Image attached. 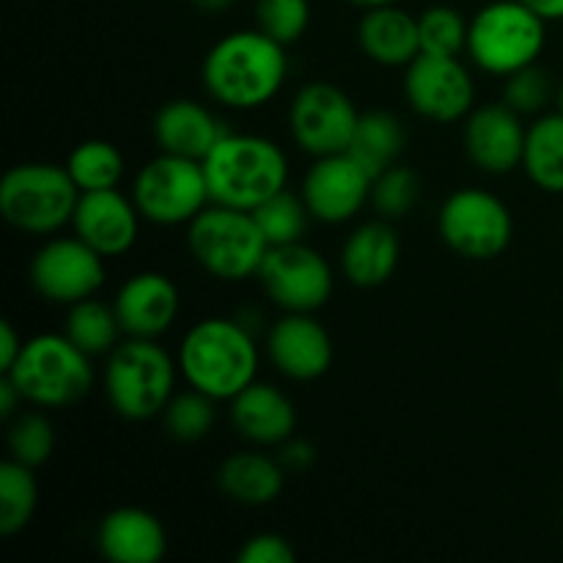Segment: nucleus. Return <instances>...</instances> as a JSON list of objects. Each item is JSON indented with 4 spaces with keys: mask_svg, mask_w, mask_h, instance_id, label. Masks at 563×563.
Here are the masks:
<instances>
[{
    "mask_svg": "<svg viewBox=\"0 0 563 563\" xmlns=\"http://www.w3.org/2000/svg\"><path fill=\"white\" fill-rule=\"evenodd\" d=\"M22 346H25L22 335L16 333V328L9 322V319H3V322H0V374L9 372V368L14 366Z\"/></svg>",
    "mask_w": 563,
    "mask_h": 563,
    "instance_id": "obj_40",
    "label": "nucleus"
},
{
    "mask_svg": "<svg viewBox=\"0 0 563 563\" xmlns=\"http://www.w3.org/2000/svg\"><path fill=\"white\" fill-rule=\"evenodd\" d=\"M361 121L350 93L333 82H308L291 97L289 132L300 152L311 157H328L350 148L355 126Z\"/></svg>",
    "mask_w": 563,
    "mask_h": 563,
    "instance_id": "obj_12",
    "label": "nucleus"
},
{
    "mask_svg": "<svg viewBox=\"0 0 563 563\" xmlns=\"http://www.w3.org/2000/svg\"><path fill=\"white\" fill-rule=\"evenodd\" d=\"M55 432L49 418L42 410L16 412L9 427V454L11 460L27 467H38L53 456Z\"/></svg>",
    "mask_w": 563,
    "mask_h": 563,
    "instance_id": "obj_35",
    "label": "nucleus"
},
{
    "mask_svg": "<svg viewBox=\"0 0 563 563\" xmlns=\"http://www.w3.org/2000/svg\"><path fill=\"white\" fill-rule=\"evenodd\" d=\"M467 27H471V20L460 9H454V5H429L418 16L421 53L454 55V58H460L467 49Z\"/></svg>",
    "mask_w": 563,
    "mask_h": 563,
    "instance_id": "obj_34",
    "label": "nucleus"
},
{
    "mask_svg": "<svg viewBox=\"0 0 563 563\" xmlns=\"http://www.w3.org/2000/svg\"><path fill=\"white\" fill-rule=\"evenodd\" d=\"M256 278L284 313H317L335 286L330 262L306 240L269 247Z\"/></svg>",
    "mask_w": 563,
    "mask_h": 563,
    "instance_id": "obj_11",
    "label": "nucleus"
},
{
    "mask_svg": "<svg viewBox=\"0 0 563 563\" xmlns=\"http://www.w3.org/2000/svg\"><path fill=\"white\" fill-rule=\"evenodd\" d=\"M97 550L110 563H159L168 553V533L152 511L119 506L99 522Z\"/></svg>",
    "mask_w": 563,
    "mask_h": 563,
    "instance_id": "obj_20",
    "label": "nucleus"
},
{
    "mask_svg": "<svg viewBox=\"0 0 563 563\" xmlns=\"http://www.w3.org/2000/svg\"><path fill=\"white\" fill-rule=\"evenodd\" d=\"M278 460L289 473H300L313 465V460H317V449H313L308 440L295 438V434H291L286 443L278 445Z\"/></svg>",
    "mask_w": 563,
    "mask_h": 563,
    "instance_id": "obj_39",
    "label": "nucleus"
},
{
    "mask_svg": "<svg viewBox=\"0 0 563 563\" xmlns=\"http://www.w3.org/2000/svg\"><path fill=\"white\" fill-rule=\"evenodd\" d=\"M203 174L212 203L253 212L275 192L286 190L289 157L273 137L225 132L203 157Z\"/></svg>",
    "mask_w": 563,
    "mask_h": 563,
    "instance_id": "obj_3",
    "label": "nucleus"
},
{
    "mask_svg": "<svg viewBox=\"0 0 563 563\" xmlns=\"http://www.w3.org/2000/svg\"><path fill=\"white\" fill-rule=\"evenodd\" d=\"M401 258V240L390 220L361 223L341 247V273L357 289H377L394 278Z\"/></svg>",
    "mask_w": 563,
    "mask_h": 563,
    "instance_id": "obj_23",
    "label": "nucleus"
},
{
    "mask_svg": "<svg viewBox=\"0 0 563 563\" xmlns=\"http://www.w3.org/2000/svg\"><path fill=\"white\" fill-rule=\"evenodd\" d=\"M104 262L80 236H47L33 253L31 286L42 300L53 306H75V302L97 297L104 286Z\"/></svg>",
    "mask_w": 563,
    "mask_h": 563,
    "instance_id": "obj_13",
    "label": "nucleus"
},
{
    "mask_svg": "<svg viewBox=\"0 0 563 563\" xmlns=\"http://www.w3.org/2000/svg\"><path fill=\"white\" fill-rule=\"evenodd\" d=\"M176 363L190 388L218 401H231L256 383V335L242 319L207 317L181 335Z\"/></svg>",
    "mask_w": 563,
    "mask_h": 563,
    "instance_id": "obj_2",
    "label": "nucleus"
},
{
    "mask_svg": "<svg viewBox=\"0 0 563 563\" xmlns=\"http://www.w3.org/2000/svg\"><path fill=\"white\" fill-rule=\"evenodd\" d=\"M504 102L526 119V115H542L544 108L555 99V82L550 71L539 64L526 66V69L511 71L504 77Z\"/></svg>",
    "mask_w": 563,
    "mask_h": 563,
    "instance_id": "obj_37",
    "label": "nucleus"
},
{
    "mask_svg": "<svg viewBox=\"0 0 563 563\" xmlns=\"http://www.w3.org/2000/svg\"><path fill=\"white\" fill-rule=\"evenodd\" d=\"M555 108H559V113H563V80L555 88Z\"/></svg>",
    "mask_w": 563,
    "mask_h": 563,
    "instance_id": "obj_45",
    "label": "nucleus"
},
{
    "mask_svg": "<svg viewBox=\"0 0 563 563\" xmlns=\"http://www.w3.org/2000/svg\"><path fill=\"white\" fill-rule=\"evenodd\" d=\"M405 99L421 119L454 124L476 108V86L460 58L421 53L405 69Z\"/></svg>",
    "mask_w": 563,
    "mask_h": 563,
    "instance_id": "obj_14",
    "label": "nucleus"
},
{
    "mask_svg": "<svg viewBox=\"0 0 563 563\" xmlns=\"http://www.w3.org/2000/svg\"><path fill=\"white\" fill-rule=\"evenodd\" d=\"M286 467L278 456L262 451H236L218 467V487L225 498L242 506H269L286 487Z\"/></svg>",
    "mask_w": 563,
    "mask_h": 563,
    "instance_id": "obj_25",
    "label": "nucleus"
},
{
    "mask_svg": "<svg viewBox=\"0 0 563 563\" xmlns=\"http://www.w3.org/2000/svg\"><path fill=\"white\" fill-rule=\"evenodd\" d=\"M214 405H218V399L196 388L174 394V399L163 410L165 432L179 443H198L214 429V421H218Z\"/></svg>",
    "mask_w": 563,
    "mask_h": 563,
    "instance_id": "obj_32",
    "label": "nucleus"
},
{
    "mask_svg": "<svg viewBox=\"0 0 563 563\" xmlns=\"http://www.w3.org/2000/svg\"><path fill=\"white\" fill-rule=\"evenodd\" d=\"M528 9L537 11L544 22H561L563 20V0H522Z\"/></svg>",
    "mask_w": 563,
    "mask_h": 563,
    "instance_id": "obj_42",
    "label": "nucleus"
},
{
    "mask_svg": "<svg viewBox=\"0 0 563 563\" xmlns=\"http://www.w3.org/2000/svg\"><path fill=\"white\" fill-rule=\"evenodd\" d=\"M561 385H563V366H561Z\"/></svg>",
    "mask_w": 563,
    "mask_h": 563,
    "instance_id": "obj_46",
    "label": "nucleus"
},
{
    "mask_svg": "<svg viewBox=\"0 0 563 563\" xmlns=\"http://www.w3.org/2000/svg\"><path fill=\"white\" fill-rule=\"evenodd\" d=\"M357 44L374 64L388 66V69H407L421 55L418 16L401 9L399 3L363 11L361 25H357Z\"/></svg>",
    "mask_w": 563,
    "mask_h": 563,
    "instance_id": "obj_24",
    "label": "nucleus"
},
{
    "mask_svg": "<svg viewBox=\"0 0 563 563\" xmlns=\"http://www.w3.org/2000/svg\"><path fill=\"white\" fill-rule=\"evenodd\" d=\"M141 212L130 196L113 190L80 192L71 229L82 242L93 247L99 256L119 258L135 247L141 234Z\"/></svg>",
    "mask_w": 563,
    "mask_h": 563,
    "instance_id": "obj_19",
    "label": "nucleus"
},
{
    "mask_svg": "<svg viewBox=\"0 0 563 563\" xmlns=\"http://www.w3.org/2000/svg\"><path fill=\"white\" fill-rule=\"evenodd\" d=\"M36 467H27L16 460L0 465V533L14 537L25 531L38 506V482L33 476Z\"/></svg>",
    "mask_w": 563,
    "mask_h": 563,
    "instance_id": "obj_30",
    "label": "nucleus"
},
{
    "mask_svg": "<svg viewBox=\"0 0 563 563\" xmlns=\"http://www.w3.org/2000/svg\"><path fill=\"white\" fill-rule=\"evenodd\" d=\"M64 333L91 357L110 355L115 344H119V335H124L113 302L108 306V302L97 300V297H88V300L69 306Z\"/></svg>",
    "mask_w": 563,
    "mask_h": 563,
    "instance_id": "obj_28",
    "label": "nucleus"
},
{
    "mask_svg": "<svg viewBox=\"0 0 563 563\" xmlns=\"http://www.w3.org/2000/svg\"><path fill=\"white\" fill-rule=\"evenodd\" d=\"M20 405H25L20 388L3 374V377H0V418L11 421V418L16 416V410H20Z\"/></svg>",
    "mask_w": 563,
    "mask_h": 563,
    "instance_id": "obj_41",
    "label": "nucleus"
},
{
    "mask_svg": "<svg viewBox=\"0 0 563 563\" xmlns=\"http://www.w3.org/2000/svg\"><path fill=\"white\" fill-rule=\"evenodd\" d=\"M522 170L544 192H563V113H542L528 124Z\"/></svg>",
    "mask_w": 563,
    "mask_h": 563,
    "instance_id": "obj_26",
    "label": "nucleus"
},
{
    "mask_svg": "<svg viewBox=\"0 0 563 563\" xmlns=\"http://www.w3.org/2000/svg\"><path fill=\"white\" fill-rule=\"evenodd\" d=\"M240 563H295L297 553L291 548V542L286 537L275 531L256 533V537L247 539L245 544L236 553Z\"/></svg>",
    "mask_w": 563,
    "mask_h": 563,
    "instance_id": "obj_38",
    "label": "nucleus"
},
{
    "mask_svg": "<svg viewBox=\"0 0 563 563\" xmlns=\"http://www.w3.org/2000/svg\"><path fill=\"white\" fill-rule=\"evenodd\" d=\"M132 201L146 223L187 225L212 203L203 163L159 152L135 174Z\"/></svg>",
    "mask_w": 563,
    "mask_h": 563,
    "instance_id": "obj_9",
    "label": "nucleus"
},
{
    "mask_svg": "<svg viewBox=\"0 0 563 563\" xmlns=\"http://www.w3.org/2000/svg\"><path fill=\"white\" fill-rule=\"evenodd\" d=\"M66 170L80 192L113 190L124 179V157L115 143L88 137L71 148V154L66 157Z\"/></svg>",
    "mask_w": 563,
    "mask_h": 563,
    "instance_id": "obj_29",
    "label": "nucleus"
},
{
    "mask_svg": "<svg viewBox=\"0 0 563 563\" xmlns=\"http://www.w3.org/2000/svg\"><path fill=\"white\" fill-rule=\"evenodd\" d=\"M80 190L66 165L20 163L0 179V214L11 229L31 236H55L71 225Z\"/></svg>",
    "mask_w": 563,
    "mask_h": 563,
    "instance_id": "obj_6",
    "label": "nucleus"
},
{
    "mask_svg": "<svg viewBox=\"0 0 563 563\" xmlns=\"http://www.w3.org/2000/svg\"><path fill=\"white\" fill-rule=\"evenodd\" d=\"M152 132L159 152L203 163V157L218 146V141L229 130L207 104L196 99H174L157 110Z\"/></svg>",
    "mask_w": 563,
    "mask_h": 563,
    "instance_id": "obj_22",
    "label": "nucleus"
},
{
    "mask_svg": "<svg viewBox=\"0 0 563 563\" xmlns=\"http://www.w3.org/2000/svg\"><path fill=\"white\" fill-rule=\"evenodd\" d=\"M289 77L286 47L267 33L231 31L209 47L201 80L209 97L231 110H258L273 102Z\"/></svg>",
    "mask_w": 563,
    "mask_h": 563,
    "instance_id": "obj_1",
    "label": "nucleus"
},
{
    "mask_svg": "<svg viewBox=\"0 0 563 563\" xmlns=\"http://www.w3.org/2000/svg\"><path fill=\"white\" fill-rule=\"evenodd\" d=\"M372 185L374 176L350 152H341L313 157L300 196L313 220L341 225L350 223L366 203H372Z\"/></svg>",
    "mask_w": 563,
    "mask_h": 563,
    "instance_id": "obj_15",
    "label": "nucleus"
},
{
    "mask_svg": "<svg viewBox=\"0 0 563 563\" xmlns=\"http://www.w3.org/2000/svg\"><path fill=\"white\" fill-rule=\"evenodd\" d=\"M3 374L20 388L25 405L38 410L77 405L93 385L91 355L66 333H38L25 339L16 363Z\"/></svg>",
    "mask_w": 563,
    "mask_h": 563,
    "instance_id": "obj_4",
    "label": "nucleus"
},
{
    "mask_svg": "<svg viewBox=\"0 0 563 563\" xmlns=\"http://www.w3.org/2000/svg\"><path fill=\"white\" fill-rule=\"evenodd\" d=\"M229 418L242 440L264 449H278L297 429V412L289 396L262 379L229 401Z\"/></svg>",
    "mask_w": 563,
    "mask_h": 563,
    "instance_id": "obj_21",
    "label": "nucleus"
},
{
    "mask_svg": "<svg viewBox=\"0 0 563 563\" xmlns=\"http://www.w3.org/2000/svg\"><path fill=\"white\" fill-rule=\"evenodd\" d=\"M176 372L179 363L157 339H124L104 363V396L124 421H152L174 399Z\"/></svg>",
    "mask_w": 563,
    "mask_h": 563,
    "instance_id": "obj_5",
    "label": "nucleus"
},
{
    "mask_svg": "<svg viewBox=\"0 0 563 563\" xmlns=\"http://www.w3.org/2000/svg\"><path fill=\"white\" fill-rule=\"evenodd\" d=\"M440 240L462 258L489 262L506 253L515 240V218L506 201L482 187L451 192L438 214Z\"/></svg>",
    "mask_w": 563,
    "mask_h": 563,
    "instance_id": "obj_10",
    "label": "nucleus"
},
{
    "mask_svg": "<svg viewBox=\"0 0 563 563\" xmlns=\"http://www.w3.org/2000/svg\"><path fill=\"white\" fill-rule=\"evenodd\" d=\"M526 137L528 126L522 124V115L504 99L473 108L465 119L467 159L489 176H506L522 168Z\"/></svg>",
    "mask_w": 563,
    "mask_h": 563,
    "instance_id": "obj_16",
    "label": "nucleus"
},
{
    "mask_svg": "<svg viewBox=\"0 0 563 563\" xmlns=\"http://www.w3.org/2000/svg\"><path fill=\"white\" fill-rule=\"evenodd\" d=\"M253 218H256L262 234L267 236L269 247L302 242L306 240L308 220H313L302 196H295L289 190H280L273 198H267L262 207L253 209Z\"/></svg>",
    "mask_w": 563,
    "mask_h": 563,
    "instance_id": "obj_31",
    "label": "nucleus"
},
{
    "mask_svg": "<svg viewBox=\"0 0 563 563\" xmlns=\"http://www.w3.org/2000/svg\"><path fill=\"white\" fill-rule=\"evenodd\" d=\"M548 44V22L522 0H489L471 16L467 49L473 64L495 77L537 64Z\"/></svg>",
    "mask_w": 563,
    "mask_h": 563,
    "instance_id": "obj_7",
    "label": "nucleus"
},
{
    "mask_svg": "<svg viewBox=\"0 0 563 563\" xmlns=\"http://www.w3.org/2000/svg\"><path fill=\"white\" fill-rule=\"evenodd\" d=\"M421 201V176L410 165H390L374 176L372 207L383 220H401Z\"/></svg>",
    "mask_w": 563,
    "mask_h": 563,
    "instance_id": "obj_33",
    "label": "nucleus"
},
{
    "mask_svg": "<svg viewBox=\"0 0 563 563\" xmlns=\"http://www.w3.org/2000/svg\"><path fill=\"white\" fill-rule=\"evenodd\" d=\"M405 126L388 110H368L361 113V121L355 126V135L346 152L363 165L372 176L383 174L385 168L399 163L405 152Z\"/></svg>",
    "mask_w": 563,
    "mask_h": 563,
    "instance_id": "obj_27",
    "label": "nucleus"
},
{
    "mask_svg": "<svg viewBox=\"0 0 563 563\" xmlns=\"http://www.w3.org/2000/svg\"><path fill=\"white\" fill-rule=\"evenodd\" d=\"M124 339H159L174 328L181 308L179 286L165 273H135L113 297Z\"/></svg>",
    "mask_w": 563,
    "mask_h": 563,
    "instance_id": "obj_18",
    "label": "nucleus"
},
{
    "mask_svg": "<svg viewBox=\"0 0 563 563\" xmlns=\"http://www.w3.org/2000/svg\"><path fill=\"white\" fill-rule=\"evenodd\" d=\"M190 3L203 14H220V11H229L234 0H190Z\"/></svg>",
    "mask_w": 563,
    "mask_h": 563,
    "instance_id": "obj_43",
    "label": "nucleus"
},
{
    "mask_svg": "<svg viewBox=\"0 0 563 563\" xmlns=\"http://www.w3.org/2000/svg\"><path fill=\"white\" fill-rule=\"evenodd\" d=\"M333 339L313 313H284L267 333V357L275 372L295 383H313L333 366Z\"/></svg>",
    "mask_w": 563,
    "mask_h": 563,
    "instance_id": "obj_17",
    "label": "nucleus"
},
{
    "mask_svg": "<svg viewBox=\"0 0 563 563\" xmlns=\"http://www.w3.org/2000/svg\"><path fill=\"white\" fill-rule=\"evenodd\" d=\"M187 247L203 273L225 284L256 278L269 251L253 212L209 203L187 223Z\"/></svg>",
    "mask_w": 563,
    "mask_h": 563,
    "instance_id": "obj_8",
    "label": "nucleus"
},
{
    "mask_svg": "<svg viewBox=\"0 0 563 563\" xmlns=\"http://www.w3.org/2000/svg\"><path fill=\"white\" fill-rule=\"evenodd\" d=\"M350 5H355V9H377V5H390V3H399V0H346Z\"/></svg>",
    "mask_w": 563,
    "mask_h": 563,
    "instance_id": "obj_44",
    "label": "nucleus"
},
{
    "mask_svg": "<svg viewBox=\"0 0 563 563\" xmlns=\"http://www.w3.org/2000/svg\"><path fill=\"white\" fill-rule=\"evenodd\" d=\"M258 31L284 47L300 42L311 25V0H256L253 5Z\"/></svg>",
    "mask_w": 563,
    "mask_h": 563,
    "instance_id": "obj_36",
    "label": "nucleus"
}]
</instances>
